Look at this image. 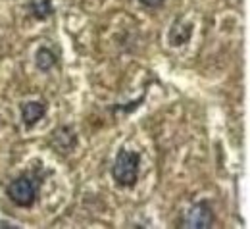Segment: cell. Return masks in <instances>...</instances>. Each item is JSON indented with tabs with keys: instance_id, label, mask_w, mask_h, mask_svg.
<instances>
[{
	"instance_id": "6da1fadb",
	"label": "cell",
	"mask_w": 250,
	"mask_h": 229,
	"mask_svg": "<svg viewBox=\"0 0 250 229\" xmlns=\"http://www.w3.org/2000/svg\"><path fill=\"white\" fill-rule=\"evenodd\" d=\"M141 171V154L129 148H120L112 166V177L122 187H133Z\"/></svg>"
},
{
	"instance_id": "7a4b0ae2",
	"label": "cell",
	"mask_w": 250,
	"mask_h": 229,
	"mask_svg": "<svg viewBox=\"0 0 250 229\" xmlns=\"http://www.w3.org/2000/svg\"><path fill=\"white\" fill-rule=\"evenodd\" d=\"M212 226H214V210L206 200L192 204L185 212L183 220L179 222V228L185 229H208Z\"/></svg>"
},
{
	"instance_id": "3957f363",
	"label": "cell",
	"mask_w": 250,
	"mask_h": 229,
	"mask_svg": "<svg viewBox=\"0 0 250 229\" xmlns=\"http://www.w3.org/2000/svg\"><path fill=\"white\" fill-rule=\"evenodd\" d=\"M8 196L10 200L16 204V206H21V208H29L33 206L35 198H37V185L33 183L31 177L27 175H20L16 177L10 185H8Z\"/></svg>"
},
{
	"instance_id": "277c9868",
	"label": "cell",
	"mask_w": 250,
	"mask_h": 229,
	"mask_svg": "<svg viewBox=\"0 0 250 229\" xmlns=\"http://www.w3.org/2000/svg\"><path fill=\"white\" fill-rule=\"evenodd\" d=\"M48 145H50V148L54 152H58L62 156H67L77 146V131L73 129L71 125H60V127L50 131Z\"/></svg>"
},
{
	"instance_id": "5b68a950",
	"label": "cell",
	"mask_w": 250,
	"mask_h": 229,
	"mask_svg": "<svg viewBox=\"0 0 250 229\" xmlns=\"http://www.w3.org/2000/svg\"><path fill=\"white\" fill-rule=\"evenodd\" d=\"M192 29L194 25L187 21L185 18H177L173 21V25L169 27V33H167V39H169V44L171 46H183L190 41V35H192Z\"/></svg>"
},
{
	"instance_id": "8992f818",
	"label": "cell",
	"mask_w": 250,
	"mask_h": 229,
	"mask_svg": "<svg viewBox=\"0 0 250 229\" xmlns=\"http://www.w3.org/2000/svg\"><path fill=\"white\" fill-rule=\"evenodd\" d=\"M46 114V104L39 102V100H29L21 104V122L25 127L35 125L39 120H42Z\"/></svg>"
},
{
	"instance_id": "52a82bcc",
	"label": "cell",
	"mask_w": 250,
	"mask_h": 229,
	"mask_svg": "<svg viewBox=\"0 0 250 229\" xmlns=\"http://www.w3.org/2000/svg\"><path fill=\"white\" fill-rule=\"evenodd\" d=\"M35 64L37 67L41 69V71H50L54 65H56V54L50 50V48H46V46H41L39 50H37V54H35Z\"/></svg>"
},
{
	"instance_id": "ba28073f",
	"label": "cell",
	"mask_w": 250,
	"mask_h": 229,
	"mask_svg": "<svg viewBox=\"0 0 250 229\" xmlns=\"http://www.w3.org/2000/svg\"><path fill=\"white\" fill-rule=\"evenodd\" d=\"M29 12L37 20H48L54 14L52 0H31L29 2Z\"/></svg>"
},
{
	"instance_id": "9c48e42d",
	"label": "cell",
	"mask_w": 250,
	"mask_h": 229,
	"mask_svg": "<svg viewBox=\"0 0 250 229\" xmlns=\"http://www.w3.org/2000/svg\"><path fill=\"white\" fill-rule=\"evenodd\" d=\"M143 98H145V97H141V98H139V100H137V102H131V104H125V106H114L112 110H114V112H116V110H122V112H125V114H129V112H135V108L143 104Z\"/></svg>"
},
{
	"instance_id": "30bf717a",
	"label": "cell",
	"mask_w": 250,
	"mask_h": 229,
	"mask_svg": "<svg viewBox=\"0 0 250 229\" xmlns=\"http://www.w3.org/2000/svg\"><path fill=\"white\" fill-rule=\"evenodd\" d=\"M139 2H141L145 8H160L166 0H139Z\"/></svg>"
},
{
	"instance_id": "8fae6325",
	"label": "cell",
	"mask_w": 250,
	"mask_h": 229,
	"mask_svg": "<svg viewBox=\"0 0 250 229\" xmlns=\"http://www.w3.org/2000/svg\"><path fill=\"white\" fill-rule=\"evenodd\" d=\"M0 228H10V229H18V226H14V224H6V222H0Z\"/></svg>"
}]
</instances>
